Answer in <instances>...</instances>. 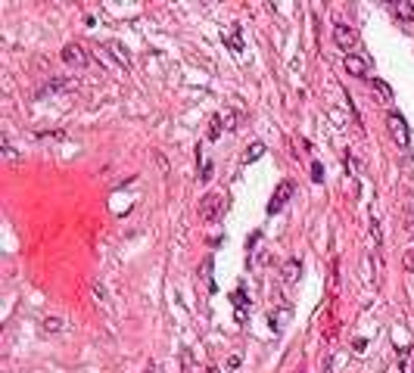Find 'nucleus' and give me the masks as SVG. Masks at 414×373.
<instances>
[{
    "instance_id": "obj_16",
    "label": "nucleus",
    "mask_w": 414,
    "mask_h": 373,
    "mask_svg": "<svg viewBox=\"0 0 414 373\" xmlns=\"http://www.w3.org/2000/svg\"><path fill=\"white\" fill-rule=\"evenodd\" d=\"M0 153H4V159H7V162H13V165H16V162H19V159H22L19 153H16V150H13V146L7 143V140H4V146H0Z\"/></svg>"
},
{
    "instance_id": "obj_5",
    "label": "nucleus",
    "mask_w": 414,
    "mask_h": 373,
    "mask_svg": "<svg viewBox=\"0 0 414 373\" xmlns=\"http://www.w3.org/2000/svg\"><path fill=\"white\" fill-rule=\"evenodd\" d=\"M333 41H336V47L352 50V47L358 44V34H355V28H352V25H343V22H339V25L333 28Z\"/></svg>"
},
{
    "instance_id": "obj_21",
    "label": "nucleus",
    "mask_w": 414,
    "mask_h": 373,
    "mask_svg": "<svg viewBox=\"0 0 414 373\" xmlns=\"http://www.w3.org/2000/svg\"><path fill=\"white\" fill-rule=\"evenodd\" d=\"M212 171H215V165H212V162H203V171H200V177H203V181H212Z\"/></svg>"
},
{
    "instance_id": "obj_27",
    "label": "nucleus",
    "mask_w": 414,
    "mask_h": 373,
    "mask_svg": "<svg viewBox=\"0 0 414 373\" xmlns=\"http://www.w3.org/2000/svg\"><path fill=\"white\" fill-rule=\"evenodd\" d=\"M209 373H218V370H215V367H209Z\"/></svg>"
},
{
    "instance_id": "obj_20",
    "label": "nucleus",
    "mask_w": 414,
    "mask_h": 373,
    "mask_svg": "<svg viewBox=\"0 0 414 373\" xmlns=\"http://www.w3.org/2000/svg\"><path fill=\"white\" fill-rule=\"evenodd\" d=\"M371 240H374V246H380V224L377 221H371Z\"/></svg>"
},
{
    "instance_id": "obj_7",
    "label": "nucleus",
    "mask_w": 414,
    "mask_h": 373,
    "mask_svg": "<svg viewBox=\"0 0 414 373\" xmlns=\"http://www.w3.org/2000/svg\"><path fill=\"white\" fill-rule=\"evenodd\" d=\"M63 317H44V321L38 324V333L41 336H56V333H63Z\"/></svg>"
},
{
    "instance_id": "obj_11",
    "label": "nucleus",
    "mask_w": 414,
    "mask_h": 373,
    "mask_svg": "<svg viewBox=\"0 0 414 373\" xmlns=\"http://www.w3.org/2000/svg\"><path fill=\"white\" fill-rule=\"evenodd\" d=\"M227 47H230L233 53H240V50H243V38H240V25H230V31H227Z\"/></svg>"
},
{
    "instance_id": "obj_19",
    "label": "nucleus",
    "mask_w": 414,
    "mask_h": 373,
    "mask_svg": "<svg viewBox=\"0 0 414 373\" xmlns=\"http://www.w3.org/2000/svg\"><path fill=\"white\" fill-rule=\"evenodd\" d=\"M312 181H324V168H321V162H312Z\"/></svg>"
},
{
    "instance_id": "obj_6",
    "label": "nucleus",
    "mask_w": 414,
    "mask_h": 373,
    "mask_svg": "<svg viewBox=\"0 0 414 373\" xmlns=\"http://www.w3.org/2000/svg\"><path fill=\"white\" fill-rule=\"evenodd\" d=\"M343 68H346L352 78H368V59H365V56H355V53H349V56L343 59Z\"/></svg>"
},
{
    "instance_id": "obj_9",
    "label": "nucleus",
    "mask_w": 414,
    "mask_h": 373,
    "mask_svg": "<svg viewBox=\"0 0 414 373\" xmlns=\"http://www.w3.org/2000/svg\"><path fill=\"white\" fill-rule=\"evenodd\" d=\"M371 91L377 94V100H383V103H392V87H389L386 81L374 78V81H371Z\"/></svg>"
},
{
    "instance_id": "obj_17",
    "label": "nucleus",
    "mask_w": 414,
    "mask_h": 373,
    "mask_svg": "<svg viewBox=\"0 0 414 373\" xmlns=\"http://www.w3.org/2000/svg\"><path fill=\"white\" fill-rule=\"evenodd\" d=\"M221 121H224V131H233V128H237V115H233V112H224Z\"/></svg>"
},
{
    "instance_id": "obj_10",
    "label": "nucleus",
    "mask_w": 414,
    "mask_h": 373,
    "mask_svg": "<svg viewBox=\"0 0 414 373\" xmlns=\"http://www.w3.org/2000/svg\"><path fill=\"white\" fill-rule=\"evenodd\" d=\"M106 50H109V53H112V56H115V59H119L122 65H131V53L125 50V47H122L119 41H109V44H106Z\"/></svg>"
},
{
    "instance_id": "obj_3",
    "label": "nucleus",
    "mask_w": 414,
    "mask_h": 373,
    "mask_svg": "<svg viewBox=\"0 0 414 373\" xmlns=\"http://www.w3.org/2000/svg\"><path fill=\"white\" fill-rule=\"evenodd\" d=\"M221 211H224V199L218 196V193H209V196L200 202V215H203V221H218L221 218Z\"/></svg>"
},
{
    "instance_id": "obj_18",
    "label": "nucleus",
    "mask_w": 414,
    "mask_h": 373,
    "mask_svg": "<svg viewBox=\"0 0 414 373\" xmlns=\"http://www.w3.org/2000/svg\"><path fill=\"white\" fill-rule=\"evenodd\" d=\"M94 295H97V302H109V295H106V286H103V283H94Z\"/></svg>"
},
{
    "instance_id": "obj_8",
    "label": "nucleus",
    "mask_w": 414,
    "mask_h": 373,
    "mask_svg": "<svg viewBox=\"0 0 414 373\" xmlns=\"http://www.w3.org/2000/svg\"><path fill=\"white\" fill-rule=\"evenodd\" d=\"M299 274H302V264H299V258H286V261H283V280H286V283H296V280H299Z\"/></svg>"
},
{
    "instance_id": "obj_14",
    "label": "nucleus",
    "mask_w": 414,
    "mask_h": 373,
    "mask_svg": "<svg viewBox=\"0 0 414 373\" xmlns=\"http://www.w3.org/2000/svg\"><path fill=\"white\" fill-rule=\"evenodd\" d=\"M221 128H224L221 115H212V121H209V140H218V137H221Z\"/></svg>"
},
{
    "instance_id": "obj_26",
    "label": "nucleus",
    "mask_w": 414,
    "mask_h": 373,
    "mask_svg": "<svg viewBox=\"0 0 414 373\" xmlns=\"http://www.w3.org/2000/svg\"><path fill=\"white\" fill-rule=\"evenodd\" d=\"M147 373H159V367H156V364H150V367H147Z\"/></svg>"
},
{
    "instance_id": "obj_24",
    "label": "nucleus",
    "mask_w": 414,
    "mask_h": 373,
    "mask_svg": "<svg viewBox=\"0 0 414 373\" xmlns=\"http://www.w3.org/2000/svg\"><path fill=\"white\" fill-rule=\"evenodd\" d=\"M153 156H156V162H159V168H162V171H168V162H165V156H162V153H153Z\"/></svg>"
},
{
    "instance_id": "obj_15",
    "label": "nucleus",
    "mask_w": 414,
    "mask_h": 373,
    "mask_svg": "<svg viewBox=\"0 0 414 373\" xmlns=\"http://www.w3.org/2000/svg\"><path fill=\"white\" fill-rule=\"evenodd\" d=\"M230 299H233V305H237V314L243 317V314H246V292H243V289H237Z\"/></svg>"
},
{
    "instance_id": "obj_1",
    "label": "nucleus",
    "mask_w": 414,
    "mask_h": 373,
    "mask_svg": "<svg viewBox=\"0 0 414 373\" xmlns=\"http://www.w3.org/2000/svg\"><path fill=\"white\" fill-rule=\"evenodd\" d=\"M293 193H296V184H293V181H280V184H277V190H274V196L268 199V215L280 211L286 202L293 199Z\"/></svg>"
},
{
    "instance_id": "obj_4",
    "label": "nucleus",
    "mask_w": 414,
    "mask_h": 373,
    "mask_svg": "<svg viewBox=\"0 0 414 373\" xmlns=\"http://www.w3.org/2000/svg\"><path fill=\"white\" fill-rule=\"evenodd\" d=\"M63 62L84 68L87 62H91V56H87V50H84L81 44H66V47H63Z\"/></svg>"
},
{
    "instance_id": "obj_12",
    "label": "nucleus",
    "mask_w": 414,
    "mask_h": 373,
    "mask_svg": "<svg viewBox=\"0 0 414 373\" xmlns=\"http://www.w3.org/2000/svg\"><path fill=\"white\" fill-rule=\"evenodd\" d=\"M262 156H265V143H262V140H256V143H249V150L243 153V159H246V162H259Z\"/></svg>"
},
{
    "instance_id": "obj_2",
    "label": "nucleus",
    "mask_w": 414,
    "mask_h": 373,
    "mask_svg": "<svg viewBox=\"0 0 414 373\" xmlns=\"http://www.w3.org/2000/svg\"><path fill=\"white\" fill-rule=\"evenodd\" d=\"M386 128H389V137L395 140V143L408 146V121L399 112H386Z\"/></svg>"
},
{
    "instance_id": "obj_23",
    "label": "nucleus",
    "mask_w": 414,
    "mask_h": 373,
    "mask_svg": "<svg viewBox=\"0 0 414 373\" xmlns=\"http://www.w3.org/2000/svg\"><path fill=\"white\" fill-rule=\"evenodd\" d=\"M240 367V354H230L227 358V370H237Z\"/></svg>"
},
{
    "instance_id": "obj_22",
    "label": "nucleus",
    "mask_w": 414,
    "mask_h": 373,
    "mask_svg": "<svg viewBox=\"0 0 414 373\" xmlns=\"http://www.w3.org/2000/svg\"><path fill=\"white\" fill-rule=\"evenodd\" d=\"M405 271L414 274V249H408V252H405Z\"/></svg>"
},
{
    "instance_id": "obj_25",
    "label": "nucleus",
    "mask_w": 414,
    "mask_h": 373,
    "mask_svg": "<svg viewBox=\"0 0 414 373\" xmlns=\"http://www.w3.org/2000/svg\"><path fill=\"white\" fill-rule=\"evenodd\" d=\"M352 345H355V351H365V348H368V339H365V336H362V339H355Z\"/></svg>"
},
{
    "instance_id": "obj_13",
    "label": "nucleus",
    "mask_w": 414,
    "mask_h": 373,
    "mask_svg": "<svg viewBox=\"0 0 414 373\" xmlns=\"http://www.w3.org/2000/svg\"><path fill=\"white\" fill-rule=\"evenodd\" d=\"M395 16H399L402 22H411V19H414V4H408V0L395 4Z\"/></svg>"
}]
</instances>
